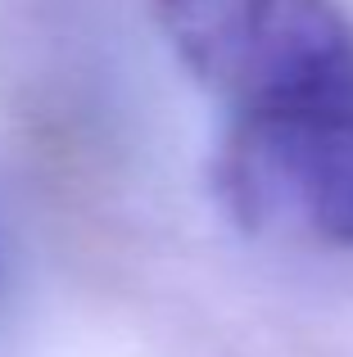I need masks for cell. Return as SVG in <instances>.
Returning <instances> with one entry per match:
<instances>
[{
	"label": "cell",
	"instance_id": "cell-1",
	"mask_svg": "<svg viewBox=\"0 0 353 357\" xmlns=\"http://www.w3.org/2000/svg\"><path fill=\"white\" fill-rule=\"evenodd\" d=\"M154 23L231 118L353 105V27L331 0H154Z\"/></svg>",
	"mask_w": 353,
	"mask_h": 357
},
{
	"label": "cell",
	"instance_id": "cell-2",
	"mask_svg": "<svg viewBox=\"0 0 353 357\" xmlns=\"http://www.w3.org/2000/svg\"><path fill=\"white\" fill-rule=\"evenodd\" d=\"M213 190L245 236L353 249V105L231 118Z\"/></svg>",
	"mask_w": 353,
	"mask_h": 357
}]
</instances>
